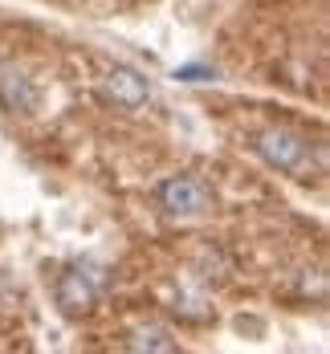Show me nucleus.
<instances>
[{
  "label": "nucleus",
  "mask_w": 330,
  "mask_h": 354,
  "mask_svg": "<svg viewBox=\"0 0 330 354\" xmlns=\"http://www.w3.org/2000/svg\"><path fill=\"white\" fill-rule=\"evenodd\" d=\"M257 155L277 167V171H290L297 179H310V167H314V147L302 139L290 127H269L257 135Z\"/></svg>",
  "instance_id": "obj_1"
},
{
  "label": "nucleus",
  "mask_w": 330,
  "mask_h": 354,
  "mask_svg": "<svg viewBox=\"0 0 330 354\" xmlns=\"http://www.w3.org/2000/svg\"><path fill=\"white\" fill-rule=\"evenodd\" d=\"M155 196H159V208L167 216H204L212 208V192L200 179H187V176L163 179L155 187Z\"/></svg>",
  "instance_id": "obj_2"
},
{
  "label": "nucleus",
  "mask_w": 330,
  "mask_h": 354,
  "mask_svg": "<svg viewBox=\"0 0 330 354\" xmlns=\"http://www.w3.org/2000/svg\"><path fill=\"white\" fill-rule=\"evenodd\" d=\"M53 297H57V310H62V314L82 318V314H90V310H94V301H98V281H94V273H90V269L73 265V269H66V273L57 277Z\"/></svg>",
  "instance_id": "obj_3"
},
{
  "label": "nucleus",
  "mask_w": 330,
  "mask_h": 354,
  "mask_svg": "<svg viewBox=\"0 0 330 354\" xmlns=\"http://www.w3.org/2000/svg\"><path fill=\"white\" fill-rule=\"evenodd\" d=\"M107 94L122 110H135V106H143V102H147V94H151V90H147L143 73L127 70V66H114V70L107 73Z\"/></svg>",
  "instance_id": "obj_4"
},
{
  "label": "nucleus",
  "mask_w": 330,
  "mask_h": 354,
  "mask_svg": "<svg viewBox=\"0 0 330 354\" xmlns=\"http://www.w3.org/2000/svg\"><path fill=\"white\" fill-rule=\"evenodd\" d=\"M0 102L8 110L29 114L37 106V90H33V82H29V73L17 70V66H0Z\"/></svg>",
  "instance_id": "obj_5"
},
{
  "label": "nucleus",
  "mask_w": 330,
  "mask_h": 354,
  "mask_svg": "<svg viewBox=\"0 0 330 354\" xmlns=\"http://www.w3.org/2000/svg\"><path fill=\"white\" fill-rule=\"evenodd\" d=\"M127 346L131 351H155V354H176V338L163 330V326H143V330H135L131 338H127Z\"/></svg>",
  "instance_id": "obj_6"
},
{
  "label": "nucleus",
  "mask_w": 330,
  "mask_h": 354,
  "mask_svg": "<svg viewBox=\"0 0 330 354\" xmlns=\"http://www.w3.org/2000/svg\"><path fill=\"white\" fill-rule=\"evenodd\" d=\"M176 77H180V82H212L217 70H208V66H180Z\"/></svg>",
  "instance_id": "obj_7"
}]
</instances>
